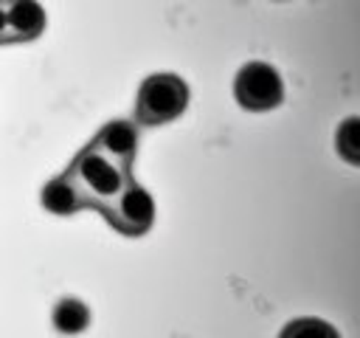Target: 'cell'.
<instances>
[{
	"label": "cell",
	"instance_id": "11",
	"mask_svg": "<svg viewBox=\"0 0 360 338\" xmlns=\"http://www.w3.org/2000/svg\"><path fill=\"white\" fill-rule=\"evenodd\" d=\"M14 42L11 39V28H8V17H6V0H0V45Z\"/></svg>",
	"mask_w": 360,
	"mask_h": 338
},
{
	"label": "cell",
	"instance_id": "10",
	"mask_svg": "<svg viewBox=\"0 0 360 338\" xmlns=\"http://www.w3.org/2000/svg\"><path fill=\"white\" fill-rule=\"evenodd\" d=\"M278 338H338V332L321 318H295L281 330Z\"/></svg>",
	"mask_w": 360,
	"mask_h": 338
},
{
	"label": "cell",
	"instance_id": "8",
	"mask_svg": "<svg viewBox=\"0 0 360 338\" xmlns=\"http://www.w3.org/2000/svg\"><path fill=\"white\" fill-rule=\"evenodd\" d=\"M51 321H53V330L62 332V335H79L90 327V310L82 299L76 296H65L53 304V313H51Z\"/></svg>",
	"mask_w": 360,
	"mask_h": 338
},
{
	"label": "cell",
	"instance_id": "9",
	"mask_svg": "<svg viewBox=\"0 0 360 338\" xmlns=\"http://www.w3.org/2000/svg\"><path fill=\"white\" fill-rule=\"evenodd\" d=\"M335 149H338V155L346 163H352V166L360 163V118L357 115H349L338 127V132H335Z\"/></svg>",
	"mask_w": 360,
	"mask_h": 338
},
{
	"label": "cell",
	"instance_id": "1",
	"mask_svg": "<svg viewBox=\"0 0 360 338\" xmlns=\"http://www.w3.org/2000/svg\"><path fill=\"white\" fill-rule=\"evenodd\" d=\"M65 172H68V175L76 180V186L82 189L87 206H93V208H98V211H104V208L124 192V186L132 180L129 169H124V166L115 163L112 158L101 155V152L93 149L90 144L73 158V163H70Z\"/></svg>",
	"mask_w": 360,
	"mask_h": 338
},
{
	"label": "cell",
	"instance_id": "4",
	"mask_svg": "<svg viewBox=\"0 0 360 338\" xmlns=\"http://www.w3.org/2000/svg\"><path fill=\"white\" fill-rule=\"evenodd\" d=\"M101 214L107 217V223H110L115 231H121V234H127V237H141V234H146V231L152 228V223H155V203H152V194H149L141 183L129 180V183L124 186V192H121Z\"/></svg>",
	"mask_w": 360,
	"mask_h": 338
},
{
	"label": "cell",
	"instance_id": "2",
	"mask_svg": "<svg viewBox=\"0 0 360 338\" xmlns=\"http://www.w3.org/2000/svg\"><path fill=\"white\" fill-rule=\"evenodd\" d=\"M188 104V84L177 73H152L141 82L135 96V121L160 127L183 115Z\"/></svg>",
	"mask_w": 360,
	"mask_h": 338
},
{
	"label": "cell",
	"instance_id": "7",
	"mask_svg": "<svg viewBox=\"0 0 360 338\" xmlns=\"http://www.w3.org/2000/svg\"><path fill=\"white\" fill-rule=\"evenodd\" d=\"M6 17L14 42L37 39L45 31V8L37 0H6Z\"/></svg>",
	"mask_w": 360,
	"mask_h": 338
},
{
	"label": "cell",
	"instance_id": "3",
	"mask_svg": "<svg viewBox=\"0 0 360 338\" xmlns=\"http://www.w3.org/2000/svg\"><path fill=\"white\" fill-rule=\"evenodd\" d=\"M233 99L239 101L242 110H250V113H264L278 107L284 99L281 73L262 59L245 62L233 79Z\"/></svg>",
	"mask_w": 360,
	"mask_h": 338
},
{
	"label": "cell",
	"instance_id": "5",
	"mask_svg": "<svg viewBox=\"0 0 360 338\" xmlns=\"http://www.w3.org/2000/svg\"><path fill=\"white\" fill-rule=\"evenodd\" d=\"M93 149H98L101 155L112 158L115 163H121L124 169L132 166L135 161V152H138V127L127 118H115V121H107L96 138L90 141Z\"/></svg>",
	"mask_w": 360,
	"mask_h": 338
},
{
	"label": "cell",
	"instance_id": "6",
	"mask_svg": "<svg viewBox=\"0 0 360 338\" xmlns=\"http://www.w3.org/2000/svg\"><path fill=\"white\" fill-rule=\"evenodd\" d=\"M39 203L45 206V211L59 214V217H68V214H76L82 208H90L87 200H84V194H82V189L76 186V180L68 172L56 175L53 180H48L42 186Z\"/></svg>",
	"mask_w": 360,
	"mask_h": 338
}]
</instances>
